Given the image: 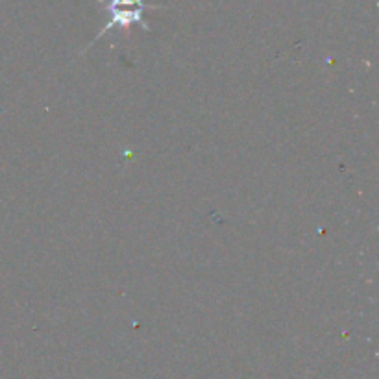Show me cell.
<instances>
[{"label": "cell", "instance_id": "1", "mask_svg": "<svg viewBox=\"0 0 379 379\" xmlns=\"http://www.w3.org/2000/svg\"><path fill=\"white\" fill-rule=\"evenodd\" d=\"M102 6L107 13V23L102 28L91 45H95L100 37H104L111 30H130L133 24L142 26L144 30H150V26L144 23V12L147 10H160L161 6L144 4V0H100ZM89 45V47H91Z\"/></svg>", "mask_w": 379, "mask_h": 379}]
</instances>
